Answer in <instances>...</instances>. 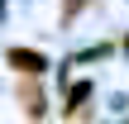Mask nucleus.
<instances>
[{"label":"nucleus","mask_w":129,"mask_h":124,"mask_svg":"<svg viewBox=\"0 0 129 124\" xmlns=\"http://www.w3.org/2000/svg\"><path fill=\"white\" fill-rule=\"evenodd\" d=\"M10 67H14V72H24V76H34V72H43L48 62H43V53H29V48H10Z\"/></svg>","instance_id":"f257e3e1"}]
</instances>
